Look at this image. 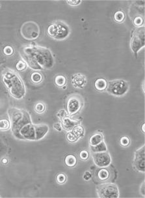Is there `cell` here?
<instances>
[{
    "mask_svg": "<svg viewBox=\"0 0 145 198\" xmlns=\"http://www.w3.org/2000/svg\"><path fill=\"white\" fill-rule=\"evenodd\" d=\"M71 82L74 88L78 89H83L87 85V80L85 75H84L82 73H78L74 74L72 76L71 78Z\"/></svg>",
    "mask_w": 145,
    "mask_h": 198,
    "instance_id": "5bb4252c",
    "label": "cell"
},
{
    "mask_svg": "<svg viewBox=\"0 0 145 198\" xmlns=\"http://www.w3.org/2000/svg\"><path fill=\"white\" fill-rule=\"evenodd\" d=\"M145 44V31L144 26L135 28L132 32L129 45L135 56L138 52L144 47Z\"/></svg>",
    "mask_w": 145,
    "mask_h": 198,
    "instance_id": "8992f818",
    "label": "cell"
},
{
    "mask_svg": "<svg viewBox=\"0 0 145 198\" xmlns=\"http://www.w3.org/2000/svg\"><path fill=\"white\" fill-rule=\"evenodd\" d=\"M2 162L3 164H7V163H8V159H7L5 158H2Z\"/></svg>",
    "mask_w": 145,
    "mask_h": 198,
    "instance_id": "74e56055",
    "label": "cell"
},
{
    "mask_svg": "<svg viewBox=\"0 0 145 198\" xmlns=\"http://www.w3.org/2000/svg\"><path fill=\"white\" fill-rule=\"evenodd\" d=\"M98 196L100 198H118L119 190L118 186L111 182H104L96 187Z\"/></svg>",
    "mask_w": 145,
    "mask_h": 198,
    "instance_id": "ba28073f",
    "label": "cell"
},
{
    "mask_svg": "<svg viewBox=\"0 0 145 198\" xmlns=\"http://www.w3.org/2000/svg\"><path fill=\"white\" fill-rule=\"evenodd\" d=\"M93 159L98 167H105L109 166L111 162V157L107 151L93 152Z\"/></svg>",
    "mask_w": 145,
    "mask_h": 198,
    "instance_id": "7c38bea8",
    "label": "cell"
},
{
    "mask_svg": "<svg viewBox=\"0 0 145 198\" xmlns=\"http://www.w3.org/2000/svg\"><path fill=\"white\" fill-rule=\"evenodd\" d=\"M31 81L34 84H40L43 81V77L40 73L34 72L31 75Z\"/></svg>",
    "mask_w": 145,
    "mask_h": 198,
    "instance_id": "7402d4cb",
    "label": "cell"
},
{
    "mask_svg": "<svg viewBox=\"0 0 145 198\" xmlns=\"http://www.w3.org/2000/svg\"><path fill=\"white\" fill-rule=\"evenodd\" d=\"M113 171L109 168V167H98L95 172V177L98 182L100 183L109 182L113 177Z\"/></svg>",
    "mask_w": 145,
    "mask_h": 198,
    "instance_id": "4fadbf2b",
    "label": "cell"
},
{
    "mask_svg": "<svg viewBox=\"0 0 145 198\" xmlns=\"http://www.w3.org/2000/svg\"><path fill=\"white\" fill-rule=\"evenodd\" d=\"M3 52L6 56H10L12 55V54L14 53V49L11 46H9V45H8V46H6L5 47H4Z\"/></svg>",
    "mask_w": 145,
    "mask_h": 198,
    "instance_id": "1f68e13d",
    "label": "cell"
},
{
    "mask_svg": "<svg viewBox=\"0 0 145 198\" xmlns=\"http://www.w3.org/2000/svg\"><path fill=\"white\" fill-rule=\"evenodd\" d=\"M133 23L135 25V28H140L143 26L144 23V17L143 16H137L132 18Z\"/></svg>",
    "mask_w": 145,
    "mask_h": 198,
    "instance_id": "d4e9b609",
    "label": "cell"
},
{
    "mask_svg": "<svg viewBox=\"0 0 145 198\" xmlns=\"http://www.w3.org/2000/svg\"><path fill=\"white\" fill-rule=\"evenodd\" d=\"M104 141V135L100 132H96L90 136L89 142L90 146H94Z\"/></svg>",
    "mask_w": 145,
    "mask_h": 198,
    "instance_id": "2e32d148",
    "label": "cell"
},
{
    "mask_svg": "<svg viewBox=\"0 0 145 198\" xmlns=\"http://www.w3.org/2000/svg\"><path fill=\"white\" fill-rule=\"evenodd\" d=\"M27 68V64L24 60H20L16 64V69L18 71H23Z\"/></svg>",
    "mask_w": 145,
    "mask_h": 198,
    "instance_id": "4316f807",
    "label": "cell"
},
{
    "mask_svg": "<svg viewBox=\"0 0 145 198\" xmlns=\"http://www.w3.org/2000/svg\"><path fill=\"white\" fill-rule=\"evenodd\" d=\"M79 157L83 161H85L87 160V159L89 158V152L86 150H81L79 153Z\"/></svg>",
    "mask_w": 145,
    "mask_h": 198,
    "instance_id": "4dcf8cb0",
    "label": "cell"
},
{
    "mask_svg": "<svg viewBox=\"0 0 145 198\" xmlns=\"http://www.w3.org/2000/svg\"><path fill=\"white\" fill-rule=\"evenodd\" d=\"M65 164L68 167H73L77 164V158L73 154L67 155L65 158Z\"/></svg>",
    "mask_w": 145,
    "mask_h": 198,
    "instance_id": "ac0fdd59",
    "label": "cell"
},
{
    "mask_svg": "<svg viewBox=\"0 0 145 198\" xmlns=\"http://www.w3.org/2000/svg\"><path fill=\"white\" fill-rule=\"evenodd\" d=\"M53 128H54V129H56V131H58V132L62 131V129H63L61 124L59 122H57L53 124Z\"/></svg>",
    "mask_w": 145,
    "mask_h": 198,
    "instance_id": "836d02e7",
    "label": "cell"
},
{
    "mask_svg": "<svg viewBox=\"0 0 145 198\" xmlns=\"http://www.w3.org/2000/svg\"><path fill=\"white\" fill-rule=\"evenodd\" d=\"M11 128L10 121L7 119L0 120V131L5 132L8 131Z\"/></svg>",
    "mask_w": 145,
    "mask_h": 198,
    "instance_id": "603a6c76",
    "label": "cell"
},
{
    "mask_svg": "<svg viewBox=\"0 0 145 198\" xmlns=\"http://www.w3.org/2000/svg\"><path fill=\"white\" fill-rule=\"evenodd\" d=\"M108 86V81L104 78H98L94 82V88L99 92H103L106 90Z\"/></svg>",
    "mask_w": 145,
    "mask_h": 198,
    "instance_id": "e0dca14e",
    "label": "cell"
},
{
    "mask_svg": "<svg viewBox=\"0 0 145 198\" xmlns=\"http://www.w3.org/2000/svg\"><path fill=\"white\" fill-rule=\"evenodd\" d=\"M68 116V114L67 112V111H65L64 109H61L58 111V112L57 113V117L61 120L62 118H63L65 117Z\"/></svg>",
    "mask_w": 145,
    "mask_h": 198,
    "instance_id": "d6a6232c",
    "label": "cell"
},
{
    "mask_svg": "<svg viewBox=\"0 0 145 198\" xmlns=\"http://www.w3.org/2000/svg\"><path fill=\"white\" fill-rule=\"evenodd\" d=\"M120 144L122 147H126L130 144V139L127 136H123L120 139Z\"/></svg>",
    "mask_w": 145,
    "mask_h": 198,
    "instance_id": "f1b7e54d",
    "label": "cell"
},
{
    "mask_svg": "<svg viewBox=\"0 0 145 198\" xmlns=\"http://www.w3.org/2000/svg\"><path fill=\"white\" fill-rule=\"evenodd\" d=\"M71 131H72L80 139L82 138L85 135V129L80 124L76 126Z\"/></svg>",
    "mask_w": 145,
    "mask_h": 198,
    "instance_id": "cb8c5ba5",
    "label": "cell"
},
{
    "mask_svg": "<svg viewBox=\"0 0 145 198\" xmlns=\"http://www.w3.org/2000/svg\"><path fill=\"white\" fill-rule=\"evenodd\" d=\"M22 56L26 64L34 70H50L54 64L51 52L46 48L28 45L22 49Z\"/></svg>",
    "mask_w": 145,
    "mask_h": 198,
    "instance_id": "6da1fadb",
    "label": "cell"
},
{
    "mask_svg": "<svg viewBox=\"0 0 145 198\" xmlns=\"http://www.w3.org/2000/svg\"><path fill=\"white\" fill-rule=\"evenodd\" d=\"M134 168L139 172L145 171V147L143 145L135 150L133 160Z\"/></svg>",
    "mask_w": 145,
    "mask_h": 198,
    "instance_id": "8fae6325",
    "label": "cell"
},
{
    "mask_svg": "<svg viewBox=\"0 0 145 198\" xmlns=\"http://www.w3.org/2000/svg\"><path fill=\"white\" fill-rule=\"evenodd\" d=\"M56 85L58 87H64L66 84V78L63 75H57L54 80Z\"/></svg>",
    "mask_w": 145,
    "mask_h": 198,
    "instance_id": "44dd1931",
    "label": "cell"
},
{
    "mask_svg": "<svg viewBox=\"0 0 145 198\" xmlns=\"http://www.w3.org/2000/svg\"><path fill=\"white\" fill-rule=\"evenodd\" d=\"M113 19L117 22V23H118V24L123 23L126 19V14L123 11H117L114 14Z\"/></svg>",
    "mask_w": 145,
    "mask_h": 198,
    "instance_id": "d6986e66",
    "label": "cell"
},
{
    "mask_svg": "<svg viewBox=\"0 0 145 198\" xmlns=\"http://www.w3.org/2000/svg\"><path fill=\"white\" fill-rule=\"evenodd\" d=\"M66 3L70 6H78L81 3V1L80 0H78V1H66Z\"/></svg>",
    "mask_w": 145,
    "mask_h": 198,
    "instance_id": "e575fe53",
    "label": "cell"
},
{
    "mask_svg": "<svg viewBox=\"0 0 145 198\" xmlns=\"http://www.w3.org/2000/svg\"><path fill=\"white\" fill-rule=\"evenodd\" d=\"M9 113L12 134L18 139L20 129L26 124L32 122L31 117L27 112L17 108L10 109Z\"/></svg>",
    "mask_w": 145,
    "mask_h": 198,
    "instance_id": "277c9868",
    "label": "cell"
},
{
    "mask_svg": "<svg viewBox=\"0 0 145 198\" xmlns=\"http://www.w3.org/2000/svg\"><path fill=\"white\" fill-rule=\"evenodd\" d=\"M91 177H92V175H91V173L89 171H85L83 175V179L87 181L90 179Z\"/></svg>",
    "mask_w": 145,
    "mask_h": 198,
    "instance_id": "d590c367",
    "label": "cell"
},
{
    "mask_svg": "<svg viewBox=\"0 0 145 198\" xmlns=\"http://www.w3.org/2000/svg\"><path fill=\"white\" fill-rule=\"evenodd\" d=\"M141 129V130H142L143 133H145V124H144V123L143 124V125H142Z\"/></svg>",
    "mask_w": 145,
    "mask_h": 198,
    "instance_id": "f35d334b",
    "label": "cell"
},
{
    "mask_svg": "<svg viewBox=\"0 0 145 198\" xmlns=\"http://www.w3.org/2000/svg\"><path fill=\"white\" fill-rule=\"evenodd\" d=\"M140 192H141V194L143 195V197H145V185H144V181H143L142 185L141 186V188H140Z\"/></svg>",
    "mask_w": 145,
    "mask_h": 198,
    "instance_id": "8d00e7d4",
    "label": "cell"
},
{
    "mask_svg": "<svg viewBox=\"0 0 145 198\" xmlns=\"http://www.w3.org/2000/svg\"><path fill=\"white\" fill-rule=\"evenodd\" d=\"M129 89V83L123 79H115L108 82L106 91L109 94L120 97L125 95Z\"/></svg>",
    "mask_w": 145,
    "mask_h": 198,
    "instance_id": "52a82bcc",
    "label": "cell"
},
{
    "mask_svg": "<svg viewBox=\"0 0 145 198\" xmlns=\"http://www.w3.org/2000/svg\"><path fill=\"white\" fill-rule=\"evenodd\" d=\"M83 107V98L79 95H72L68 98L66 110L68 115L73 116L78 113Z\"/></svg>",
    "mask_w": 145,
    "mask_h": 198,
    "instance_id": "30bf717a",
    "label": "cell"
},
{
    "mask_svg": "<svg viewBox=\"0 0 145 198\" xmlns=\"http://www.w3.org/2000/svg\"><path fill=\"white\" fill-rule=\"evenodd\" d=\"M20 33L24 39L30 41L35 40L39 37L40 28L36 22L28 21L22 26Z\"/></svg>",
    "mask_w": 145,
    "mask_h": 198,
    "instance_id": "9c48e42d",
    "label": "cell"
},
{
    "mask_svg": "<svg viewBox=\"0 0 145 198\" xmlns=\"http://www.w3.org/2000/svg\"><path fill=\"white\" fill-rule=\"evenodd\" d=\"M49 127L46 124H33L32 122L26 124L19 131V139L27 141H39L48 133Z\"/></svg>",
    "mask_w": 145,
    "mask_h": 198,
    "instance_id": "3957f363",
    "label": "cell"
},
{
    "mask_svg": "<svg viewBox=\"0 0 145 198\" xmlns=\"http://www.w3.org/2000/svg\"><path fill=\"white\" fill-rule=\"evenodd\" d=\"M63 129H65L66 131L69 132L76 126L80 124V122L78 120H75L70 118L69 117L67 116L61 119V122H60Z\"/></svg>",
    "mask_w": 145,
    "mask_h": 198,
    "instance_id": "9a60e30c",
    "label": "cell"
},
{
    "mask_svg": "<svg viewBox=\"0 0 145 198\" xmlns=\"http://www.w3.org/2000/svg\"><path fill=\"white\" fill-rule=\"evenodd\" d=\"M66 139L68 142H70L71 143H75L78 141L80 138L72 131H69L66 134Z\"/></svg>",
    "mask_w": 145,
    "mask_h": 198,
    "instance_id": "484cf974",
    "label": "cell"
},
{
    "mask_svg": "<svg viewBox=\"0 0 145 198\" xmlns=\"http://www.w3.org/2000/svg\"><path fill=\"white\" fill-rule=\"evenodd\" d=\"M2 81L8 89L12 97L16 100H22L26 95V88L24 82L14 71L7 70L3 73Z\"/></svg>",
    "mask_w": 145,
    "mask_h": 198,
    "instance_id": "7a4b0ae2",
    "label": "cell"
},
{
    "mask_svg": "<svg viewBox=\"0 0 145 198\" xmlns=\"http://www.w3.org/2000/svg\"><path fill=\"white\" fill-rule=\"evenodd\" d=\"M35 111L39 114H41L43 113L45 110H46V106L45 105L42 103V102H39L37 103L35 105Z\"/></svg>",
    "mask_w": 145,
    "mask_h": 198,
    "instance_id": "83f0119b",
    "label": "cell"
},
{
    "mask_svg": "<svg viewBox=\"0 0 145 198\" xmlns=\"http://www.w3.org/2000/svg\"><path fill=\"white\" fill-rule=\"evenodd\" d=\"M56 180L57 183L60 185H63L66 181V176L64 173H59L57 175Z\"/></svg>",
    "mask_w": 145,
    "mask_h": 198,
    "instance_id": "f546056e",
    "label": "cell"
},
{
    "mask_svg": "<svg viewBox=\"0 0 145 198\" xmlns=\"http://www.w3.org/2000/svg\"><path fill=\"white\" fill-rule=\"evenodd\" d=\"M90 149L93 152H98L107 151L108 150V147H107L105 142L103 141L100 143L96 144V145L90 146Z\"/></svg>",
    "mask_w": 145,
    "mask_h": 198,
    "instance_id": "ffe728a7",
    "label": "cell"
},
{
    "mask_svg": "<svg viewBox=\"0 0 145 198\" xmlns=\"http://www.w3.org/2000/svg\"><path fill=\"white\" fill-rule=\"evenodd\" d=\"M70 28L63 22L57 21L50 24L47 29V34L56 40H63L69 35Z\"/></svg>",
    "mask_w": 145,
    "mask_h": 198,
    "instance_id": "5b68a950",
    "label": "cell"
}]
</instances>
